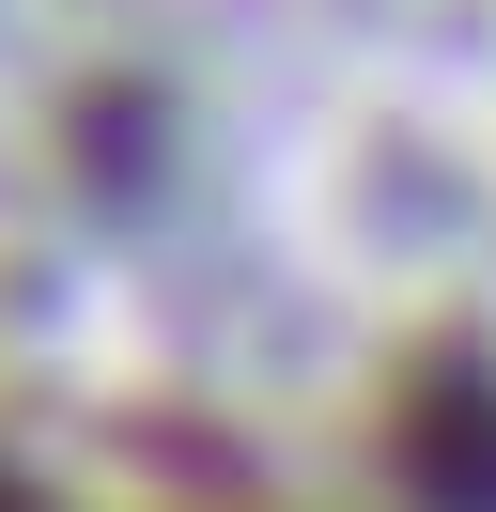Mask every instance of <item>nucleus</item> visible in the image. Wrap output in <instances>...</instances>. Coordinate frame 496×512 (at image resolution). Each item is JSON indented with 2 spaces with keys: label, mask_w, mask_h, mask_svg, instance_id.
Here are the masks:
<instances>
[{
  "label": "nucleus",
  "mask_w": 496,
  "mask_h": 512,
  "mask_svg": "<svg viewBox=\"0 0 496 512\" xmlns=\"http://www.w3.org/2000/svg\"><path fill=\"white\" fill-rule=\"evenodd\" d=\"M0 512H31V497H0Z\"/></svg>",
  "instance_id": "obj_1"
}]
</instances>
